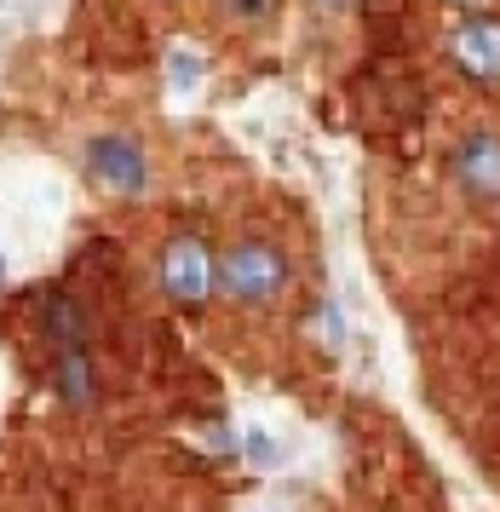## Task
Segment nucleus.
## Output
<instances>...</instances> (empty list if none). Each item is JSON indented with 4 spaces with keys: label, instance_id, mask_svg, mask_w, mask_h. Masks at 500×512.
<instances>
[{
    "label": "nucleus",
    "instance_id": "nucleus-7",
    "mask_svg": "<svg viewBox=\"0 0 500 512\" xmlns=\"http://www.w3.org/2000/svg\"><path fill=\"white\" fill-rule=\"evenodd\" d=\"M225 6H230V18H236V24H259L276 0H225Z\"/></svg>",
    "mask_w": 500,
    "mask_h": 512
},
{
    "label": "nucleus",
    "instance_id": "nucleus-1",
    "mask_svg": "<svg viewBox=\"0 0 500 512\" xmlns=\"http://www.w3.org/2000/svg\"><path fill=\"white\" fill-rule=\"evenodd\" d=\"M219 288H225L230 300L242 305H265L276 300L282 288H288V259L276 254L271 242H236L225 259H219Z\"/></svg>",
    "mask_w": 500,
    "mask_h": 512
},
{
    "label": "nucleus",
    "instance_id": "nucleus-4",
    "mask_svg": "<svg viewBox=\"0 0 500 512\" xmlns=\"http://www.w3.org/2000/svg\"><path fill=\"white\" fill-rule=\"evenodd\" d=\"M455 58L483 81H500V24L495 18H466L455 35Z\"/></svg>",
    "mask_w": 500,
    "mask_h": 512
},
{
    "label": "nucleus",
    "instance_id": "nucleus-2",
    "mask_svg": "<svg viewBox=\"0 0 500 512\" xmlns=\"http://www.w3.org/2000/svg\"><path fill=\"white\" fill-rule=\"evenodd\" d=\"M87 167H92V179L104 190H115V196H144V185H150V156L127 133H98V139H87Z\"/></svg>",
    "mask_w": 500,
    "mask_h": 512
},
{
    "label": "nucleus",
    "instance_id": "nucleus-6",
    "mask_svg": "<svg viewBox=\"0 0 500 512\" xmlns=\"http://www.w3.org/2000/svg\"><path fill=\"white\" fill-rule=\"evenodd\" d=\"M52 369H58V392L69 397V403H92V357L87 346H58L52 351Z\"/></svg>",
    "mask_w": 500,
    "mask_h": 512
},
{
    "label": "nucleus",
    "instance_id": "nucleus-10",
    "mask_svg": "<svg viewBox=\"0 0 500 512\" xmlns=\"http://www.w3.org/2000/svg\"><path fill=\"white\" fill-rule=\"evenodd\" d=\"M0 6H6V0H0Z\"/></svg>",
    "mask_w": 500,
    "mask_h": 512
},
{
    "label": "nucleus",
    "instance_id": "nucleus-5",
    "mask_svg": "<svg viewBox=\"0 0 500 512\" xmlns=\"http://www.w3.org/2000/svg\"><path fill=\"white\" fill-rule=\"evenodd\" d=\"M455 173L478 190V196H500V139L495 133H472V139L460 144Z\"/></svg>",
    "mask_w": 500,
    "mask_h": 512
},
{
    "label": "nucleus",
    "instance_id": "nucleus-9",
    "mask_svg": "<svg viewBox=\"0 0 500 512\" xmlns=\"http://www.w3.org/2000/svg\"><path fill=\"white\" fill-rule=\"evenodd\" d=\"M0 277H6V265H0Z\"/></svg>",
    "mask_w": 500,
    "mask_h": 512
},
{
    "label": "nucleus",
    "instance_id": "nucleus-3",
    "mask_svg": "<svg viewBox=\"0 0 500 512\" xmlns=\"http://www.w3.org/2000/svg\"><path fill=\"white\" fill-rule=\"evenodd\" d=\"M161 288L179 305H202L207 288H213V265H207V248L196 236H173L161 248Z\"/></svg>",
    "mask_w": 500,
    "mask_h": 512
},
{
    "label": "nucleus",
    "instance_id": "nucleus-8",
    "mask_svg": "<svg viewBox=\"0 0 500 512\" xmlns=\"http://www.w3.org/2000/svg\"><path fill=\"white\" fill-rule=\"evenodd\" d=\"M317 6H345V0H317Z\"/></svg>",
    "mask_w": 500,
    "mask_h": 512
}]
</instances>
